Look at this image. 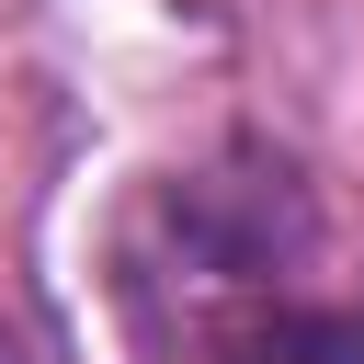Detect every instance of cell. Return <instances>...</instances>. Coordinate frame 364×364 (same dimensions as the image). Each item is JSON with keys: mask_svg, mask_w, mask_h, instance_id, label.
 Wrapping results in <instances>:
<instances>
[{"mask_svg": "<svg viewBox=\"0 0 364 364\" xmlns=\"http://www.w3.org/2000/svg\"><path fill=\"white\" fill-rule=\"evenodd\" d=\"M239 364H364V341H353L341 318H273Z\"/></svg>", "mask_w": 364, "mask_h": 364, "instance_id": "1", "label": "cell"}, {"mask_svg": "<svg viewBox=\"0 0 364 364\" xmlns=\"http://www.w3.org/2000/svg\"><path fill=\"white\" fill-rule=\"evenodd\" d=\"M0 364H23V353H11V330H0Z\"/></svg>", "mask_w": 364, "mask_h": 364, "instance_id": "2", "label": "cell"}]
</instances>
